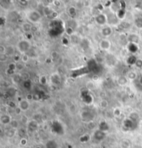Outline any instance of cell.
I'll return each mask as SVG.
<instances>
[{
	"label": "cell",
	"instance_id": "cell-24",
	"mask_svg": "<svg viewBox=\"0 0 142 148\" xmlns=\"http://www.w3.org/2000/svg\"><path fill=\"white\" fill-rule=\"evenodd\" d=\"M21 141H23V142H21L22 145H25L26 144V140L25 138H22Z\"/></svg>",
	"mask_w": 142,
	"mask_h": 148
},
{
	"label": "cell",
	"instance_id": "cell-25",
	"mask_svg": "<svg viewBox=\"0 0 142 148\" xmlns=\"http://www.w3.org/2000/svg\"><path fill=\"white\" fill-rule=\"evenodd\" d=\"M139 82H140V83L142 84V77H141V78H140V79H139Z\"/></svg>",
	"mask_w": 142,
	"mask_h": 148
},
{
	"label": "cell",
	"instance_id": "cell-26",
	"mask_svg": "<svg viewBox=\"0 0 142 148\" xmlns=\"http://www.w3.org/2000/svg\"><path fill=\"white\" fill-rule=\"evenodd\" d=\"M36 148H41V147H40V146H38V147H36Z\"/></svg>",
	"mask_w": 142,
	"mask_h": 148
},
{
	"label": "cell",
	"instance_id": "cell-11",
	"mask_svg": "<svg viewBox=\"0 0 142 148\" xmlns=\"http://www.w3.org/2000/svg\"><path fill=\"white\" fill-rule=\"evenodd\" d=\"M118 82L120 85H125L128 82V78L125 76H121L118 79Z\"/></svg>",
	"mask_w": 142,
	"mask_h": 148
},
{
	"label": "cell",
	"instance_id": "cell-15",
	"mask_svg": "<svg viewBox=\"0 0 142 148\" xmlns=\"http://www.w3.org/2000/svg\"><path fill=\"white\" fill-rule=\"evenodd\" d=\"M136 77V74L133 71H129L127 73V78L129 80H134Z\"/></svg>",
	"mask_w": 142,
	"mask_h": 148
},
{
	"label": "cell",
	"instance_id": "cell-2",
	"mask_svg": "<svg viewBox=\"0 0 142 148\" xmlns=\"http://www.w3.org/2000/svg\"><path fill=\"white\" fill-rule=\"evenodd\" d=\"M27 17L31 22H38L41 20V15L37 11H31L27 15Z\"/></svg>",
	"mask_w": 142,
	"mask_h": 148
},
{
	"label": "cell",
	"instance_id": "cell-16",
	"mask_svg": "<svg viewBox=\"0 0 142 148\" xmlns=\"http://www.w3.org/2000/svg\"><path fill=\"white\" fill-rule=\"evenodd\" d=\"M135 25L137 28H142V17H139L135 20Z\"/></svg>",
	"mask_w": 142,
	"mask_h": 148
},
{
	"label": "cell",
	"instance_id": "cell-6",
	"mask_svg": "<svg viewBox=\"0 0 142 148\" xmlns=\"http://www.w3.org/2000/svg\"><path fill=\"white\" fill-rule=\"evenodd\" d=\"M11 118L9 116V115H3L1 116V123L4 124V125H8V124H11Z\"/></svg>",
	"mask_w": 142,
	"mask_h": 148
},
{
	"label": "cell",
	"instance_id": "cell-7",
	"mask_svg": "<svg viewBox=\"0 0 142 148\" xmlns=\"http://www.w3.org/2000/svg\"><path fill=\"white\" fill-rule=\"evenodd\" d=\"M101 33L103 34V36L108 37L110 36L112 34V29L111 27H110V26H105V27L101 30Z\"/></svg>",
	"mask_w": 142,
	"mask_h": 148
},
{
	"label": "cell",
	"instance_id": "cell-21",
	"mask_svg": "<svg viewBox=\"0 0 142 148\" xmlns=\"http://www.w3.org/2000/svg\"><path fill=\"white\" fill-rule=\"evenodd\" d=\"M22 60L24 62H26L28 61V56L26 53V54H23L22 57Z\"/></svg>",
	"mask_w": 142,
	"mask_h": 148
},
{
	"label": "cell",
	"instance_id": "cell-14",
	"mask_svg": "<svg viewBox=\"0 0 142 148\" xmlns=\"http://www.w3.org/2000/svg\"><path fill=\"white\" fill-rule=\"evenodd\" d=\"M15 134V129L11 128V129H9L7 132H6V136L9 138H12L13 137Z\"/></svg>",
	"mask_w": 142,
	"mask_h": 148
},
{
	"label": "cell",
	"instance_id": "cell-20",
	"mask_svg": "<svg viewBox=\"0 0 142 148\" xmlns=\"http://www.w3.org/2000/svg\"><path fill=\"white\" fill-rule=\"evenodd\" d=\"M6 48L4 46L1 45L0 46V53H1V55H3V54H6Z\"/></svg>",
	"mask_w": 142,
	"mask_h": 148
},
{
	"label": "cell",
	"instance_id": "cell-3",
	"mask_svg": "<svg viewBox=\"0 0 142 148\" xmlns=\"http://www.w3.org/2000/svg\"><path fill=\"white\" fill-rule=\"evenodd\" d=\"M107 20H108V18L104 14H99L96 17V22L100 26L105 25L107 23Z\"/></svg>",
	"mask_w": 142,
	"mask_h": 148
},
{
	"label": "cell",
	"instance_id": "cell-5",
	"mask_svg": "<svg viewBox=\"0 0 142 148\" xmlns=\"http://www.w3.org/2000/svg\"><path fill=\"white\" fill-rule=\"evenodd\" d=\"M95 138L98 140H102L105 137V133L100 130H97L94 134Z\"/></svg>",
	"mask_w": 142,
	"mask_h": 148
},
{
	"label": "cell",
	"instance_id": "cell-4",
	"mask_svg": "<svg viewBox=\"0 0 142 148\" xmlns=\"http://www.w3.org/2000/svg\"><path fill=\"white\" fill-rule=\"evenodd\" d=\"M99 46H100V47L101 49H103V50L105 51H108L110 48V47H111V42L106 39H102V40L100 41V44H99Z\"/></svg>",
	"mask_w": 142,
	"mask_h": 148
},
{
	"label": "cell",
	"instance_id": "cell-1",
	"mask_svg": "<svg viewBox=\"0 0 142 148\" xmlns=\"http://www.w3.org/2000/svg\"><path fill=\"white\" fill-rule=\"evenodd\" d=\"M30 43L26 40H22L17 44V48L22 54H26L30 48Z\"/></svg>",
	"mask_w": 142,
	"mask_h": 148
},
{
	"label": "cell",
	"instance_id": "cell-18",
	"mask_svg": "<svg viewBox=\"0 0 142 148\" xmlns=\"http://www.w3.org/2000/svg\"><path fill=\"white\" fill-rule=\"evenodd\" d=\"M108 105V101H105V100H103V101H100V104H99V106L101 107V108H103V109H105L107 107Z\"/></svg>",
	"mask_w": 142,
	"mask_h": 148
},
{
	"label": "cell",
	"instance_id": "cell-9",
	"mask_svg": "<svg viewBox=\"0 0 142 148\" xmlns=\"http://www.w3.org/2000/svg\"><path fill=\"white\" fill-rule=\"evenodd\" d=\"M38 127V123L37 122L36 120H32L28 124V129L32 131L36 130Z\"/></svg>",
	"mask_w": 142,
	"mask_h": 148
},
{
	"label": "cell",
	"instance_id": "cell-10",
	"mask_svg": "<svg viewBox=\"0 0 142 148\" xmlns=\"http://www.w3.org/2000/svg\"><path fill=\"white\" fill-rule=\"evenodd\" d=\"M46 148H58V144L53 140H49L46 144Z\"/></svg>",
	"mask_w": 142,
	"mask_h": 148
},
{
	"label": "cell",
	"instance_id": "cell-19",
	"mask_svg": "<svg viewBox=\"0 0 142 148\" xmlns=\"http://www.w3.org/2000/svg\"><path fill=\"white\" fill-rule=\"evenodd\" d=\"M11 126L12 128L15 129L17 127V126H18V123H17V122L16 120H13L11 121Z\"/></svg>",
	"mask_w": 142,
	"mask_h": 148
},
{
	"label": "cell",
	"instance_id": "cell-22",
	"mask_svg": "<svg viewBox=\"0 0 142 148\" xmlns=\"http://www.w3.org/2000/svg\"><path fill=\"white\" fill-rule=\"evenodd\" d=\"M136 65L138 67H142V60H136Z\"/></svg>",
	"mask_w": 142,
	"mask_h": 148
},
{
	"label": "cell",
	"instance_id": "cell-23",
	"mask_svg": "<svg viewBox=\"0 0 142 148\" xmlns=\"http://www.w3.org/2000/svg\"><path fill=\"white\" fill-rule=\"evenodd\" d=\"M114 114L115 116H119L120 114H121V112H120V110L119 109H115L114 110Z\"/></svg>",
	"mask_w": 142,
	"mask_h": 148
},
{
	"label": "cell",
	"instance_id": "cell-12",
	"mask_svg": "<svg viewBox=\"0 0 142 148\" xmlns=\"http://www.w3.org/2000/svg\"><path fill=\"white\" fill-rule=\"evenodd\" d=\"M108 125L106 123V122H101L99 124V130L105 132V131L108 130Z\"/></svg>",
	"mask_w": 142,
	"mask_h": 148
},
{
	"label": "cell",
	"instance_id": "cell-8",
	"mask_svg": "<svg viewBox=\"0 0 142 148\" xmlns=\"http://www.w3.org/2000/svg\"><path fill=\"white\" fill-rule=\"evenodd\" d=\"M19 107L22 111H26L29 107V103L27 101H22L20 103Z\"/></svg>",
	"mask_w": 142,
	"mask_h": 148
},
{
	"label": "cell",
	"instance_id": "cell-17",
	"mask_svg": "<svg viewBox=\"0 0 142 148\" xmlns=\"http://www.w3.org/2000/svg\"><path fill=\"white\" fill-rule=\"evenodd\" d=\"M22 28L25 32H28L31 29V24H29L28 23H25L22 25Z\"/></svg>",
	"mask_w": 142,
	"mask_h": 148
},
{
	"label": "cell",
	"instance_id": "cell-13",
	"mask_svg": "<svg viewBox=\"0 0 142 148\" xmlns=\"http://www.w3.org/2000/svg\"><path fill=\"white\" fill-rule=\"evenodd\" d=\"M130 144L128 140H123L121 142V148H130Z\"/></svg>",
	"mask_w": 142,
	"mask_h": 148
}]
</instances>
